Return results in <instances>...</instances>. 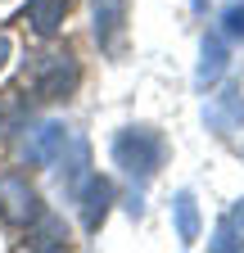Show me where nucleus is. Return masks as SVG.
<instances>
[{
  "label": "nucleus",
  "instance_id": "nucleus-1",
  "mask_svg": "<svg viewBox=\"0 0 244 253\" xmlns=\"http://www.w3.org/2000/svg\"><path fill=\"white\" fill-rule=\"evenodd\" d=\"M163 158H167V145H163V136L154 131V126H127V131L113 136V163L136 185L154 181L159 168H163Z\"/></svg>",
  "mask_w": 244,
  "mask_h": 253
},
{
  "label": "nucleus",
  "instance_id": "nucleus-2",
  "mask_svg": "<svg viewBox=\"0 0 244 253\" xmlns=\"http://www.w3.org/2000/svg\"><path fill=\"white\" fill-rule=\"evenodd\" d=\"M81 82V68L68 50H50V54H37L32 68H27V86H32L37 100H68Z\"/></svg>",
  "mask_w": 244,
  "mask_h": 253
},
{
  "label": "nucleus",
  "instance_id": "nucleus-3",
  "mask_svg": "<svg viewBox=\"0 0 244 253\" xmlns=\"http://www.w3.org/2000/svg\"><path fill=\"white\" fill-rule=\"evenodd\" d=\"M0 217L9 221V226H32L41 217V195L32 190L23 172H5L0 176Z\"/></svg>",
  "mask_w": 244,
  "mask_h": 253
},
{
  "label": "nucleus",
  "instance_id": "nucleus-4",
  "mask_svg": "<svg viewBox=\"0 0 244 253\" xmlns=\"http://www.w3.org/2000/svg\"><path fill=\"white\" fill-rule=\"evenodd\" d=\"M203 122H208V131L222 136V140L244 136V90H240V86L217 90V95L203 104Z\"/></svg>",
  "mask_w": 244,
  "mask_h": 253
},
{
  "label": "nucleus",
  "instance_id": "nucleus-5",
  "mask_svg": "<svg viewBox=\"0 0 244 253\" xmlns=\"http://www.w3.org/2000/svg\"><path fill=\"white\" fill-rule=\"evenodd\" d=\"M73 204L81 208V226H86V235H95L100 226H104V217H109V204H113V185L104 181V176H95V172H86L73 190Z\"/></svg>",
  "mask_w": 244,
  "mask_h": 253
},
{
  "label": "nucleus",
  "instance_id": "nucleus-6",
  "mask_svg": "<svg viewBox=\"0 0 244 253\" xmlns=\"http://www.w3.org/2000/svg\"><path fill=\"white\" fill-rule=\"evenodd\" d=\"M127 0H90V18H95V41L104 54L122 50V37H127Z\"/></svg>",
  "mask_w": 244,
  "mask_h": 253
},
{
  "label": "nucleus",
  "instance_id": "nucleus-7",
  "mask_svg": "<svg viewBox=\"0 0 244 253\" xmlns=\"http://www.w3.org/2000/svg\"><path fill=\"white\" fill-rule=\"evenodd\" d=\"M64 145H68L64 122H37L32 131L23 136V158H27V163H37V168H50V163H59Z\"/></svg>",
  "mask_w": 244,
  "mask_h": 253
},
{
  "label": "nucleus",
  "instance_id": "nucleus-8",
  "mask_svg": "<svg viewBox=\"0 0 244 253\" xmlns=\"http://www.w3.org/2000/svg\"><path fill=\"white\" fill-rule=\"evenodd\" d=\"M64 14H68V0H27L23 23H32L37 37H54L64 27Z\"/></svg>",
  "mask_w": 244,
  "mask_h": 253
},
{
  "label": "nucleus",
  "instance_id": "nucleus-9",
  "mask_svg": "<svg viewBox=\"0 0 244 253\" xmlns=\"http://www.w3.org/2000/svg\"><path fill=\"white\" fill-rule=\"evenodd\" d=\"M208 244L217 249V253H240V249H244V199L231 204V212L217 221V231H212Z\"/></svg>",
  "mask_w": 244,
  "mask_h": 253
},
{
  "label": "nucleus",
  "instance_id": "nucleus-10",
  "mask_svg": "<svg viewBox=\"0 0 244 253\" xmlns=\"http://www.w3.org/2000/svg\"><path fill=\"white\" fill-rule=\"evenodd\" d=\"M64 244H68V226L59 217H50V212H41L27 226V249H64Z\"/></svg>",
  "mask_w": 244,
  "mask_h": 253
},
{
  "label": "nucleus",
  "instance_id": "nucleus-11",
  "mask_svg": "<svg viewBox=\"0 0 244 253\" xmlns=\"http://www.w3.org/2000/svg\"><path fill=\"white\" fill-rule=\"evenodd\" d=\"M226 73V45H222V37H203V45H199V73H195V82L199 86H212Z\"/></svg>",
  "mask_w": 244,
  "mask_h": 253
},
{
  "label": "nucleus",
  "instance_id": "nucleus-12",
  "mask_svg": "<svg viewBox=\"0 0 244 253\" xmlns=\"http://www.w3.org/2000/svg\"><path fill=\"white\" fill-rule=\"evenodd\" d=\"M172 208H176V240L190 249V244L199 240V204H195V195H190V190H181Z\"/></svg>",
  "mask_w": 244,
  "mask_h": 253
},
{
  "label": "nucleus",
  "instance_id": "nucleus-13",
  "mask_svg": "<svg viewBox=\"0 0 244 253\" xmlns=\"http://www.w3.org/2000/svg\"><path fill=\"white\" fill-rule=\"evenodd\" d=\"M222 32H226V37H235V41H244V5H231V9L222 14Z\"/></svg>",
  "mask_w": 244,
  "mask_h": 253
},
{
  "label": "nucleus",
  "instance_id": "nucleus-14",
  "mask_svg": "<svg viewBox=\"0 0 244 253\" xmlns=\"http://www.w3.org/2000/svg\"><path fill=\"white\" fill-rule=\"evenodd\" d=\"M5 63H9V37L0 32V68H5Z\"/></svg>",
  "mask_w": 244,
  "mask_h": 253
},
{
  "label": "nucleus",
  "instance_id": "nucleus-15",
  "mask_svg": "<svg viewBox=\"0 0 244 253\" xmlns=\"http://www.w3.org/2000/svg\"><path fill=\"white\" fill-rule=\"evenodd\" d=\"M0 136H5V104H0Z\"/></svg>",
  "mask_w": 244,
  "mask_h": 253
},
{
  "label": "nucleus",
  "instance_id": "nucleus-16",
  "mask_svg": "<svg viewBox=\"0 0 244 253\" xmlns=\"http://www.w3.org/2000/svg\"><path fill=\"white\" fill-rule=\"evenodd\" d=\"M190 5H195V9H208V0H190Z\"/></svg>",
  "mask_w": 244,
  "mask_h": 253
}]
</instances>
